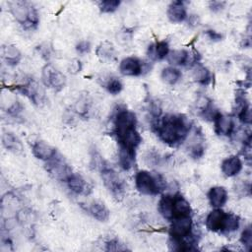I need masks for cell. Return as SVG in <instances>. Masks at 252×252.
I'll return each instance as SVG.
<instances>
[{"mask_svg":"<svg viewBox=\"0 0 252 252\" xmlns=\"http://www.w3.org/2000/svg\"><path fill=\"white\" fill-rule=\"evenodd\" d=\"M189 126L184 118L176 115L165 116L159 126L158 134L162 142L168 145H175L182 142L188 133Z\"/></svg>","mask_w":252,"mask_h":252,"instance_id":"1","label":"cell"},{"mask_svg":"<svg viewBox=\"0 0 252 252\" xmlns=\"http://www.w3.org/2000/svg\"><path fill=\"white\" fill-rule=\"evenodd\" d=\"M13 17L25 28L32 29L38 24V15L35 8L26 1H12L9 3Z\"/></svg>","mask_w":252,"mask_h":252,"instance_id":"2","label":"cell"},{"mask_svg":"<svg viewBox=\"0 0 252 252\" xmlns=\"http://www.w3.org/2000/svg\"><path fill=\"white\" fill-rule=\"evenodd\" d=\"M165 181L159 175H153L146 170L136 173L135 184L138 191L145 195H156L164 187Z\"/></svg>","mask_w":252,"mask_h":252,"instance_id":"3","label":"cell"},{"mask_svg":"<svg viewBox=\"0 0 252 252\" xmlns=\"http://www.w3.org/2000/svg\"><path fill=\"white\" fill-rule=\"evenodd\" d=\"M100 172H101V178H102L103 184L108 189V191L117 200L122 199L125 188H124V182L120 178L118 173L112 168H109L107 166L101 169Z\"/></svg>","mask_w":252,"mask_h":252,"instance_id":"4","label":"cell"},{"mask_svg":"<svg viewBox=\"0 0 252 252\" xmlns=\"http://www.w3.org/2000/svg\"><path fill=\"white\" fill-rule=\"evenodd\" d=\"M192 219L189 215L175 217L171 220L169 227L170 237L176 239H183L191 234Z\"/></svg>","mask_w":252,"mask_h":252,"instance_id":"5","label":"cell"},{"mask_svg":"<svg viewBox=\"0 0 252 252\" xmlns=\"http://www.w3.org/2000/svg\"><path fill=\"white\" fill-rule=\"evenodd\" d=\"M47 171L56 179L61 181H67L68 178L71 176L72 168L69 164L64 160L62 157H57L56 155L48 160L46 164Z\"/></svg>","mask_w":252,"mask_h":252,"instance_id":"6","label":"cell"},{"mask_svg":"<svg viewBox=\"0 0 252 252\" xmlns=\"http://www.w3.org/2000/svg\"><path fill=\"white\" fill-rule=\"evenodd\" d=\"M42 82L46 87L60 91L66 84V77L52 65L47 64L42 69Z\"/></svg>","mask_w":252,"mask_h":252,"instance_id":"7","label":"cell"},{"mask_svg":"<svg viewBox=\"0 0 252 252\" xmlns=\"http://www.w3.org/2000/svg\"><path fill=\"white\" fill-rule=\"evenodd\" d=\"M136 115L127 109H121L118 111V113L115 116L114 120V129L115 134L118 137L122 136L125 132L132 128H136Z\"/></svg>","mask_w":252,"mask_h":252,"instance_id":"8","label":"cell"},{"mask_svg":"<svg viewBox=\"0 0 252 252\" xmlns=\"http://www.w3.org/2000/svg\"><path fill=\"white\" fill-rule=\"evenodd\" d=\"M119 70L124 76H139L144 71V63L137 57H126L120 62Z\"/></svg>","mask_w":252,"mask_h":252,"instance_id":"9","label":"cell"},{"mask_svg":"<svg viewBox=\"0 0 252 252\" xmlns=\"http://www.w3.org/2000/svg\"><path fill=\"white\" fill-rule=\"evenodd\" d=\"M20 91L34 104L39 105L44 101V91L35 81H29L27 84L20 87Z\"/></svg>","mask_w":252,"mask_h":252,"instance_id":"10","label":"cell"},{"mask_svg":"<svg viewBox=\"0 0 252 252\" xmlns=\"http://www.w3.org/2000/svg\"><path fill=\"white\" fill-rule=\"evenodd\" d=\"M33 156L41 160H49L56 155V150L44 141L38 140L34 142L32 148Z\"/></svg>","mask_w":252,"mask_h":252,"instance_id":"11","label":"cell"},{"mask_svg":"<svg viewBox=\"0 0 252 252\" xmlns=\"http://www.w3.org/2000/svg\"><path fill=\"white\" fill-rule=\"evenodd\" d=\"M215 121V130L219 135L229 136L234 130V122L231 117L218 113L214 119Z\"/></svg>","mask_w":252,"mask_h":252,"instance_id":"12","label":"cell"},{"mask_svg":"<svg viewBox=\"0 0 252 252\" xmlns=\"http://www.w3.org/2000/svg\"><path fill=\"white\" fill-rule=\"evenodd\" d=\"M225 216H226V213H224L220 208L215 209L208 215L206 219L207 227L211 231H221Z\"/></svg>","mask_w":252,"mask_h":252,"instance_id":"13","label":"cell"},{"mask_svg":"<svg viewBox=\"0 0 252 252\" xmlns=\"http://www.w3.org/2000/svg\"><path fill=\"white\" fill-rule=\"evenodd\" d=\"M167 17L172 23H181L187 18L186 7L181 1H173L167 9Z\"/></svg>","mask_w":252,"mask_h":252,"instance_id":"14","label":"cell"},{"mask_svg":"<svg viewBox=\"0 0 252 252\" xmlns=\"http://www.w3.org/2000/svg\"><path fill=\"white\" fill-rule=\"evenodd\" d=\"M69 189L78 195H87L89 193V186L84 177L79 173H72L66 181Z\"/></svg>","mask_w":252,"mask_h":252,"instance_id":"15","label":"cell"},{"mask_svg":"<svg viewBox=\"0 0 252 252\" xmlns=\"http://www.w3.org/2000/svg\"><path fill=\"white\" fill-rule=\"evenodd\" d=\"M242 168L241 159L236 156H230L221 162V171L224 175L232 177L239 173Z\"/></svg>","mask_w":252,"mask_h":252,"instance_id":"16","label":"cell"},{"mask_svg":"<svg viewBox=\"0 0 252 252\" xmlns=\"http://www.w3.org/2000/svg\"><path fill=\"white\" fill-rule=\"evenodd\" d=\"M210 204L215 209L222 207L227 200V192L221 186H215L210 189L208 193Z\"/></svg>","mask_w":252,"mask_h":252,"instance_id":"17","label":"cell"},{"mask_svg":"<svg viewBox=\"0 0 252 252\" xmlns=\"http://www.w3.org/2000/svg\"><path fill=\"white\" fill-rule=\"evenodd\" d=\"M169 53V45L165 40L158 41L148 48V56L153 60H161Z\"/></svg>","mask_w":252,"mask_h":252,"instance_id":"18","label":"cell"},{"mask_svg":"<svg viewBox=\"0 0 252 252\" xmlns=\"http://www.w3.org/2000/svg\"><path fill=\"white\" fill-rule=\"evenodd\" d=\"M89 212L98 221H106L110 215L106 206L98 201H94L90 205Z\"/></svg>","mask_w":252,"mask_h":252,"instance_id":"19","label":"cell"},{"mask_svg":"<svg viewBox=\"0 0 252 252\" xmlns=\"http://www.w3.org/2000/svg\"><path fill=\"white\" fill-rule=\"evenodd\" d=\"M191 207L189 202L181 195L173 196V218L189 215Z\"/></svg>","mask_w":252,"mask_h":252,"instance_id":"20","label":"cell"},{"mask_svg":"<svg viewBox=\"0 0 252 252\" xmlns=\"http://www.w3.org/2000/svg\"><path fill=\"white\" fill-rule=\"evenodd\" d=\"M158 212L166 220L173 219V196L164 195L158 202Z\"/></svg>","mask_w":252,"mask_h":252,"instance_id":"21","label":"cell"},{"mask_svg":"<svg viewBox=\"0 0 252 252\" xmlns=\"http://www.w3.org/2000/svg\"><path fill=\"white\" fill-rule=\"evenodd\" d=\"M2 58L8 65H16L21 59V52L15 45L2 46Z\"/></svg>","mask_w":252,"mask_h":252,"instance_id":"22","label":"cell"},{"mask_svg":"<svg viewBox=\"0 0 252 252\" xmlns=\"http://www.w3.org/2000/svg\"><path fill=\"white\" fill-rule=\"evenodd\" d=\"M2 143L7 150L14 153H19L23 150L21 141L13 133H10V132L4 133L2 136Z\"/></svg>","mask_w":252,"mask_h":252,"instance_id":"23","label":"cell"},{"mask_svg":"<svg viewBox=\"0 0 252 252\" xmlns=\"http://www.w3.org/2000/svg\"><path fill=\"white\" fill-rule=\"evenodd\" d=\"M192 75H193V79L202 85H207L210 80H211V74L210 71L202 64L197 63L193 70H192Z\"/></svg>","mask_w":252,"mask_h":252,"instance_id":"24","label":"cell"},{"mask_svg":"<svg viewBox=\"0 0 252 252\" xmlns=\"http://www.w3.org/2000/svg\"><path fill=\"white\" fill-rule=\"evenodd\" d=\"M166 57L172 65H185L189 60V52L185 49H177L170 51Z\"/></svg>","mask_w":252,"mask_h":252,"instance_id":"25","label":"cell"},{"mask_svg":"<svg viewBox=\"0 0 252 252\" xmlns=\"http://www.w3.org/2000/svg\"><path fill=\"white\" fill-rule=\"evenodd\" d=\"M119 162L124 169H129L135 162V151L119 147Z\"/></svg>","mask_w":252,"mask_h":252,"instance_id":"26","label":"cell"},{"mask_svg":"<svg viewBox=\"0 0 252 252\" xmlns=\"http://www.w3.org/2000/svg\"><path fill=\"white\" fill-rule=\"evenodd\" d=\"M96 54L103 61H106V60L111 61L114 57V47H113L112 43H110L108 41L101 42L97 46Z\"/></svg>","mask_w":252,"mask_h":252,"instance_id":"27","label":"cell"},{"mask_svg":"<svg viewBox=\"0 0 252 252\" xmlns=\"http://www.w3.org/2000/svg\"><path fill=\"white\" fill-rule=\"evenodd\" d=\"M180 78H181V72L174 67L164 68L161 72L162 81L168 85L176 84Z\"/></svg>","mask_w":252,"mask_h":252,"instance_id":"28","label":"cell"},{"mask_svg":"<svg viewBox=\"0 0 252 252\" xmlns=\"http://www.w3.org/2000/svg\"><path fill=\"white\" fill-rule=\"evenodd\" d=\"M238 226H239L238 218L235 215L226 214L221 232H228V233L232 232V231L236 230L238 228Z\"/></svg>","mask_w":252,"mask_h":252,"instance_id":"29","label":"cell"},{"mask_svg":"<svg viewBox=\"0 0 252 252\" xmlns=\"http://www.w3.org/2000/svg\"><path fill=\"white\" fill-rule=\"evenodd\" d=\"M105 87H106V90L108 91V93H110L111 94H119L122 91V88H123L122 83L120 82V80L117 79V78H114V77L110 78L107 81Z\"/></svg>","mask_w":252,"mask_h":252,"instance_id":"30","label":"cell"},{"mask_svg":"<svg viewBox=\"0 0 252 252\" xmlns=\"http://www.w3.org/2000/svg\"><path fill=\"white\" fill-rule=\"evenodd\" d=\"M120 1L117 0H106L99 3V9L102 13H112L118 9Z\"/></svg>","mask_w":252,"mask_h":252,"instance_id":"31","label":"cell"},{"mask_svg":"<svg viewBox=\"0 0 252 252\" xmlns=\"http://www.w3.org/2000/svg\"><path fill=\"white\" fill-rule=\"evenodd\" d=\"M240 241L244 245V247H246L247 250H249L251 248V246H252V229H251V226H247L246 228H244V230L241 233Z\"/></svg>","mask_w":252,"mask_h":252,"instance_id":"32","label":"cell"},{"mask_svg":"<svg viewBox=\"0 0 252 252\" xmlns=\"http://www.w3.org/2000/svg\"><path fill=\"white\" fill-rule=\"evenodd\" d=\"M106 250L107 251H125V250H128V248L119 240L112 239L109 242H107Z\"/></svg>","mask_w":252,"mask_h":252,"instance_id":"33","label":"cell"},{"mask_svg":"<svg viewBox=\"0 0 252 252\" xmlns=\"http://www.w3.org/2000/svg\"><path fill=\"white\" fill-rule=\"evenodd\" d=\"M238 116H239V119L243 122V123H246V124H249L251 122V109H250V106L247 104L245 106H243L239 112H238Z\"/></svg>","mask_w":252,"mask_h":252,"instance_id":"34","label":"cell"},{"mask_svg":"<svg viewBox=\"0 0 252 252\" xmlns=\"http://www.w3.org/2000/svg\"><path fill=\"white\" fill-rule=\"evenodd\" d=\"M76 49H77V51H78L79 53L84 54V53H87V52L90 51V49H91V44H90V42L87 41V40H82V41H80V42L77 44Z\"/></svg>","mask_w":252,"mask_h":252,"instance_id":"35","label":"cell"},{"mask_svg":"<svg viewBox=\"0 0 252 252\" xmlns=\"http://www.w3.org/2000/svg\"><path fill=\"white\" fill-rule=\"evenodd\" d=\"M82 69V64L81 61L78 59H74L69 63V71L72 74H77L78 72H80Z\"/></svg>","mask_w":252,"mask_h":252,"instance_id":"36","label":"cell"},{"mask_svg":"<svg viewBox=\"0 0 252 252\" xmlns=\"http://www.w3.org/2000/svg\"><path fill=\"white\" fill-rule=\"evenodd\" d=\"M224 2H220V1H213V2H210V8L212 11L214 12H218V11H220L223 6H224Z\"/></svg>","mask_w":252,"mask_h":252,"instance_id":"37","label":"cell"},{"mask_svg":"<svg viewBox=\"0 0 252 252\" xmlns=\"http://www.w3.org/2000/svg\"><path fill=\"white\" fill-rule=\"evenodd\" d=\"M207 34L210 37V39H212L214 41H218V40H220L221 38V34L217 32L216 31H212V30L207 31Z\"/></svg>","mask_w":252,"mask_h":252,"instance_id":"38","label":"cell"},{"mask_svg":"<svg viewBox=\"0 0 252 252\" xmlns=\"http://www.w3.org/2000/svg\"><path fill=\"white\" fill-rule=\"evenodd\" d=\"M189 23H190V25H193V26L198 25V18H197L195 15H192V16L189 18Z\"/></svg>","mask_w":252,"mask_h":252,"instance_id":"39","label":"cell"}]
</instances>
